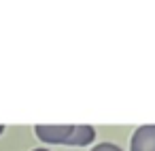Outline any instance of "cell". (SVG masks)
<instances>
[{
  "instance_id": "1",
  "label": "cell",
  "mask_w": 155,
  "mask_h": 151,
  "mask_svg": "<svg viewBox=\"0 0 155 151\" xmlns=\"http://www.w3.org/2000/svg\"><path fill=\"white\" fill-rule=\"evenodd\" d=\"M38 140L47 143V145H66L72 126H36L34 128Z\"/></svg>"
},
{
  "instance_id": "2",
  "label": "cell",
  "mask_w": 155,
  "mask_h": 151,
  "mask_svg": "<svg viewBox=\"0 0 155 151\" xmlns=\"http://www.w3.org/2000/svg\"><path fill=\"white\" fill-rule=\"evenodd\" d=\"M130 151H155V126H140L134 130L130 140Z\"/></svg>"
},
{
  "instance_id": "3",
  "label": "cell",
  "mask_w": 155,
  "mask_h": 151,
  "mask_svg": "<svg viewBox=\"0 0 155 151\" xmlns=\"http://www.w3.org/2000/svg\"><path fill=\"white\" fill-rule=\"evenodd\" d=\"M96 138V130L91 126H72V132L66 140L68 147H85Z\"/></svg>"
},
{
  "instance_id": "4",
  "label": "cell",
  "mask_w": 155,
  "mask_h": 151,
  "mask_svg": "<svg viewBox=\"0 0 155 151\" xmlns=\"http://www.w3.org/2000/svg\"><path fill=\"white\" fill-rule=\"evenodd\" d=\"M91 151H123V149L117 147L115 143H100V145H96Z\"/></svg>"
},
{
  "instance_id": "5",
  "label": "cell",
  "mask_w": 155,
  "mask_h": 151,
  "mask_svg": "<svg viewBox=\"0 0 155 151\" xmlns=\"http://www.w3.org/2000/svg\"><path fill=\"white\" fill-rule=\"evenodd\" d=\"M32 151H49V149H45V147H38V149H32Z\"/></svg>"
},
{
  "instance_id": "6",
  "label": "cell",
  "mask_w": 155,
  "mask_h": 151,
  "mask_svg": "<svg viewBox=\"0 0 155 151\" xmlns=\"http://www.w3.org/2000/svg\"><path fill=\"white\" fill-rule=\"evenodd\" d=\"M2 132H5V126H0V134H2Z\"/></svg>"
}]
</instances>
